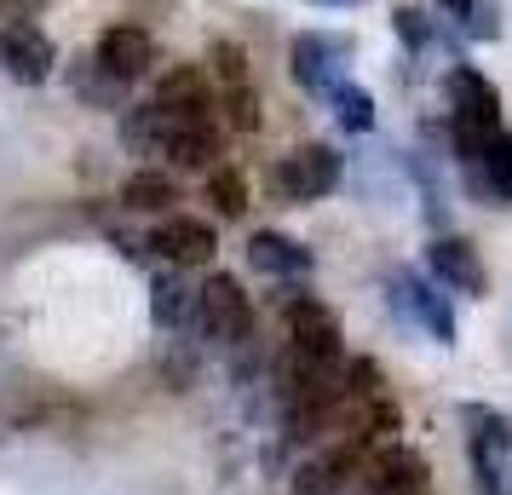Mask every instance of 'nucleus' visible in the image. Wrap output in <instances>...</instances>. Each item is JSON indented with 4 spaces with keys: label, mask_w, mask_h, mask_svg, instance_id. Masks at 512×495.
<instances>
[{
    "label": "nucleus",
    "mask_w": 512,
    "mask_h": 495,
    "mask_svg": "<svg viewBox=\"0 0 512 495\" xmlns=\"http://www.w3.org/2000/svg\"><path fill=\"white\" fill-rule=\"evenodd\" d=\"M116 139H121V150L127 156H162V144H167V116L156 110V98L150 104H127L121 110V121H116Z\"/></svg>",
    "instance_id": "aec40b11"
},
{
    "label": "nucleus",
    "mask_w": 512,
    "mask_h": 495,
    "mask_svg": "<svg viewBox=\"0 0 512 495\" xmlns=\"http://www.w3.org/2000/svg\"><path fill=\"white\" fill-rule=\"evenodd\" d=\"M392 300L420 334H432L438 346H455V311H449V294H443L426 271H397L392 277Z\"/></svg>",
    "instance_id": "f8f14e48"
},
{
    "label": "nucleus",
    "mask_w": 512,
    "mask_h": 495,
    "mask_svg": "<svg viewBox=\"0 0 512 495\" xmlns=\"http://www.w3.org/2000/svg\"><path fill=\"white\" fill-rule=\"evenodd\" d=\"M461 432H466V461L478 495H512L507 490V461H512V415L495 403H461Z\"/></svg>",
    "instance_id": "7ed1b4c3"
},
{
    "label": "nucleus",
    "mask_w": 512,
    "mask_h": 495,
    "mask_svg": "<svg viewBox=\"0 0 512 495\" xmlns=\"http://www.w3.org/2000/svg\"><path fill=\"white\" fill-rule=\"evenodd\" d=\"M162 156L179 173H213L225 162V133H219V121H167Z\"/></svg>",
    "instance_id": "dca6fc26"
},
{
    "label": "nucleus",
    "mask_w": 512,
    "mask_h": 495,
    "mask_svg": "<svg viewBox=\"0 0 512 495\" xmlns=\"http://www.w3.org/2000/svg\"><path fill=\"white\" fill-rule=\"evenodd\" d=\"M219 116H225L231 133H259V127H265V110H259L254 81H248V87H219Z\"/></svg>",
    "instance_id": "b1692460"
},
{
    "label": "nucleus",
    "mask_w": 512,
    "mask_h": 495,
    "mask_svg": "<svg viewBox=\"0 0 512 495\" xmlns=\"http://www.w3.org/2000/svg\"><path fill=\"white\" fill-rule=\"evenodd\" d=\"M340 58H351V35L300 29V35L288 41V75H294V87L311 93V98H328L334 81H346V75H340Z\"/></svg>",
    "instance_id": "6e6552de"
},
{
    "label": "nucleus",
    "mask_w": 512,
    "mask_h": 495,
    "mask_svg": "<svg viewBox=\"0 0 512 495\" xmlns=\"http://www.w3.org/2000/svg\"><path fill=\"white\" fill-rule=\"evenodd\" d=\"M202 179H208V202H213L219 219H242V213H248V196H254V190H248V173L236 162H219L213 173H202Z\"/></svg>",
    "instance_id": "5701e85b"
},
{
    "label": "nucleus",
    "mask_w": 512,
    "mask_h": 495,
    "mask_svg": "<svg viewBox=\"0 0 512 495\" xmlns=\"http://www.w3.org/2000/svg\"><path fill=\"white\" fill-rule=\"evenodd\" d=\"M311 6H328V12H346V6H363V0H311Z\"/></svg>",
    "instance_id": "c756f323"
},
{
    "label": "nucleus",
    "mask_w": 512,
    "mask_h": 495,
    "mask_svg": "<svg viewBox=\"0 0 512 495\" xmlns=\"http://www.w3.org/2000/svg\"><path fill=\"white\" fill-rule=\"evenodd\" d=\"M443 110H449V150H455L461 167L478 162L484 144L507 127L501 121V93L489 87V75L478 64H449V75H443Z\"/></svg>",
    "instance_id": "f257e3e1"
},
{
    "label": "nucleus",
    "mask_w": 512,
    "mask_h": 495,
    "mask_svg": "<svg viewBox=\"0 0 512 495\" xmlns=\"http://www.w3.org/2000/svg\"><path fill=\"white\" fill-rule=\"evenodd\" d=\"M282 323H288V346L311 363H328V369H340L346 363V329H340V317L328 311V300H317L311 288H305L294 306L282 311Z\"/></svg>",
    "instance_id": "39448f33"
},
{
    "label": "nucleus",
    "mask_w": 512,
    "mask_h": 495,
    "mask_svg": "<svg viewBox=\"0 0 512 495\" xmlns=\"http://www.w3.org/2000/svg\"><path fill=\"white\" fill-rule=\"evenodd\" d=\"M507 484H512V478H507Z\"/></svg>",
    "instance_id": "7c9ffc66"
},
{
    "label": "nucleus",
    "mask_w": 512,
    "mask_h": 495,
    "mask_svg": "<svg viewBox=\"0 0 512 495\" xmlns=\"http://www.w3.org/2000/svg\"><path fill=\"white\" fill-rule=\"evenodd\" d=\"M340 179H346V156H340L334 144H294V150H282L277 162H271V173H265L271 196L288 202V208H311V202L334 196Z\"/></svg>",
    "instance_id": "f03ea898"
},
{
    "label": "nucleus",
    "mask_w": 512,
    "mask_h": 495,
    "mask_svg": "<svg viewBox=\"0 0 512 495\" xmlns=\"http://www.w3.org/2000/svg\"><path fill=\"white\" fill-rule=\"evenodd\" d=\"M248 265L271 283H305L311 277V248L288 231H254L248 236Z\"/></svg>",
    "instance_id": "f3484780"
},
{
    "label": "nucleus",
    "mask_w": 512,
    "mask_h": 495,
    "mask_svg": "<svg viewBox=\"0 0 512 495\" xmlns=\"http://www.w3.org/2000/svg\"><path fill=\"white\" fill-rule=\"evenodd\" d=\"M179 202H185V190H179V179L162 173V167H139V173L121 185V208L139 213V219H167V213H179Z\"/></svg>",
    "instance_id": "6ab92c4d"
},
{
    "label": "nucleus",
    "mask_w": 512,
    "mask_h": 495,
    "mask_svg": "<svg viewBox=\"0 0 512 495\" xmlns=\"http://www.w3.org/2000/svg\"><path fill=\"white\" fill-rule=\"evenodd\" d=\"M461 173H466V190H472L484 208H512V127H501V133L484 144V156L472 167H461Z\"/></svg>",
    "instance_id": "a211bd4d"
},
{
    "label": "nucleus",
    "mask_w": 512,
    "mask_h": 495,
    "mask_svg": "<svg viewBox=\"0 0 512 495\" xmlns=\"http://www.w3.org/2000/svg\"><path fill=\"white\" fill-rule=\"evenodd\" d=\"M357 467H363V449L334 438V444H323L311 461H300V467H294L288 495H346L351 478H357Z\"/></svg>",
    "instance_id": "4468645a"
},
{
    "label": "nucleus",
    "mask_w": 512,
    "mask_h": 495,
    "mask_svg": "<svg viewBox=\"0 0 512 495\" xmlns=\"http://www.w3.org/2000/svg\"><path fill=\"white\" fill-rule=\"evenodd\" d=\"M340 380H346V398H386V369L374 357H346Z\"/></svg>",
    "instance_id": "bb28decb"
},
{
    "label": "nucleus",
    "mask_w": 512,
    "mask_h": 495,
    "mask_svg": "<svg viewBox=\"0 0 512 495\" xmlns=\"http://www.w3.org/2000/svg\"><path fill=\"white\" fill-rule=\"evenodd\" d=\"M426 478H432V461L409 444H386L363 455V467L351 478L346 495H426Z\"/></svg>",
    "instance_id": "423d86ee"
},
{
    "label": "nucleus",
    "mask_w": 512,
    "mask_h": 495,
    "mask_svg": "<svg viewBox=\"0 0 512 495\" xmlns=\"http://www.w3.org/2000/svg\"><path fill=\"white\" fill-rule=\"evenodd\" d=\"M443 12H449V18L461 24V35H472V41H495V35H501L489 0H443Z\"/></svg>",
    "instance_id": "a878e982"
},
{
    "label": "nucleus",
    "mask_w": 512,
    "mask_h": 495,
    "mask_svg": "<svg viewBox=\"0 0 512 495\" xmlns=\"http://www.w3.org/2000/svg\"><path fill=\"white\" fill-rule=\"evenodd\" d=\"M323 104L334 110V121H340L346 133H374V127H380V110H374V93H363L357 81H334Z\"/></svg>",
    "instance_id": "4be33fe9"
},
{
    "label": "nucleus",
    "mask_w": 512,
    "mask_h": 495,
    "mask_svg": "<svg viewBox=\"0 0 512 495\" xmlns=\"http://www.w3.org/2000/svg\"><path fill=\"white\" fill-rule=\"evenodd\" d=\"M150 248H156V260L179 265V271H202V265L219 260V231H213L208 219L179 208V213H167V219H156Z\"/></svg>",
    "instance_id": "9d476101"
},
{
    "label": "nucleus",
    "mask_w": 512,
    "mask_h": 495,
    "mask_svg": "<svg viewBox=\"0 0 512 495\" xmlns=\"http://www.w3.org/2000/svg\"><path fill=\"white\" fill-rule=\"evenodd\" d=\"M156 110L167 121H213L219 116V87L208 64H167L156 75Z\"/></svg>",
    "instance_id": "1a4fd4ad"
},
{
    "label": "nucleus",
    "mask_w": 512,
    "mask_h": 495,
    "mask_svg": "<svg viewBox=\"0 0 512 495\" xmlns=\"http://www.w3.org/2000/svg\"><path fill=\"white\" fill-rule=\"evenodd\" d=\"M150 317L167 334H202V283H190V271L167 265L150 277Z\"/></svg>",
    "instance_id": "ddd939ff"
},
{
    "label": "nucleus",
    "mask_w": 512,
    "mask_h": 495,
    "mask_svg": "<svg viewBox=\"0 0 512 495\" xmlns=\"http://www.w3.org/2000/svg\"><path fill=\"white\" fill-rule=\"evenodd\" d=\"M392 35L403 52H426L432 47V18L420 12V6H397L392 12Z\"/></svg>",
    "instance_id": "cd10ccee"
},
{
    "label": "nucleus",
    "mask_w": 512,
    "mask_h": 495,
    "mask_svg": "<svg viewBox=\"0 0 512 495\" xmlns=\"http://www.w3.org/2000/svg\"><path fill=\"white\" fill-rule=\"evenodd\" d=\"M208 75H213V87H248L254 75H248V47H236V41H213L208 47Z\"/></svg>",
    "instance_id": "393cba45"
},
{
    "label": "nucleus",
    "mask_w": 512,
    "mask_h": 495,
    "mask_svg": "<svg viewBox=\"0 0 512 495\" xmlns=\"http://www.w3.org/2000/svg\"><path fill=\"white\" fill-rule=\"evenodd\" d=\"M70 87L87 110H127V81H116L110 70H98V58L70 64Z\"/></svg>",
    "instance_id": "412c9836"
},
{
    "label": "nucleus",
    "mask_w": 512,
    "mask_h": 495,
    "mask_svg": "<svg viewBox=\"0 0 512 495\" xmlns=\"http://www.w3.org/2000/svg\"><path fill=\"white\" fill-rule=\"evenodd\" d=\"M93 58H98V70H110L116 81L133 87V81H144V75L156 70V41H150L144 24H110L98 35Z\"/></svg>",
    "instance_id": "2eb2a0df"
},
{
    "label": "nucleus",
    "mask_w": 512,
    "mask_h": 495,
    "mask_svg": "<svg viewBox=\"0 0 512 495\" xmlns=\"http://www.w3.org/2000/svg\"><path fill=\"white\" fill-rule=\"evenodd\" d=\"M202 340H213V346H248L254 340V294L231 271L202 277Z\"/></svg>",
    "instance_id": "20e7f679"
},
{
    "label": "nucleus",
    "mask_w": 512,
    "mask_h": 495,
    "mask_svg": "<svg viewBox=\"0 0 512 495\" xmlns=\"http://www.w3.org/2000/svg\"><path fill=\"white\" fill-rule=\"evenodd\" d=\"M47 12V0H0V24H35Z\"/></svg>",
    "instance_id": "c85d7f7f"
},
{
    "label": "nucleus",
    "mask_w": 512,
    "mask_h": 495,
    "mask_svg": "<svg viewBox=\"0 0 512 495\" xmlns=\"http://www.w3.org/2000/svg\"><path fill=\"white\" fill-rule=\"evenodd\" d=\"M0 70L18 87H47L58 70V47L41 24H0Z\"/></svg>",
    "instance_id": "9b49d317"
},
{
    "label": "nucleus",
    "mask_w": 512,
    "mask_h": 495,
    "mask_svg": "<svg viewBox=\"0 0 512 495\" xmlns=\"http://www.w3.org/2000/svg\"><path fill=\"white\" fill-rule=\"evenodd\" d=\"M426 277H432L443 294H466V300H484L489 294L484 254L455 231H438L432 242H426Z\"/></svg>",
    "instance_id": "0eeeda50"
}]
</instances>
